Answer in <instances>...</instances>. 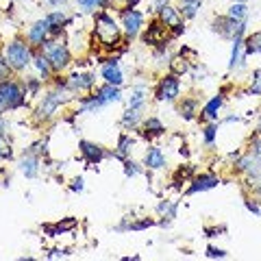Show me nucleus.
Listing matches in <instances>:
<instances>
[{
	"instance_id": "f257e3e1",
	"label": "nucleus",
	"mask_w": 261,
	"mask_h": 261,
	"mask_svg": "<svg viewBox=\"0 0 261 261\" xmlns=\"http://www.w3.org/2000/svg\"><path fill=\"white\" fill-rule=\"evenodd\" d=\"M94 37L100 42L102 48H113V46L120 44V27L109 13H98L96 15Z\"/></svg>"
},
{
	"instance_id": "f03ea898",
	"label": "nucleus",
	"mask_w": 261,
	"mask_h": 261,
	"mask_svg": "<svg viewBox=\"0 0 261 261\" xmlns=\"http://www.w3.org/2000/svg\"><path fill=\"white\" fill-rule=\"evenodd\" d=\"M5 59H7V63H9V68L13 72H22L33 63V50H31V46L27 42L13 39V42H9L5 48Z\"/></svg>"
},
{
	"instance_id": "7ed1b4c3",
	"label": "nucleus",
	"mask_w": 261,
	"mask_h": 261,
	"mask_svg": "<svg viewBox=\"0 0 261 261\" xmlns=\"http://www.w3.org/2000/svg\"><path fill=\"white\" fill-rule=\"evenodd\" d=\"M118 100H122L120 87L111 85V83H105L102 87L96 89V94L81 100V113L83 111H96V109L105 107V105H111V102H118Z\"/></svg>"
},
{
	"instance_id": "20e7f679",
	"label": "nucleus",
	"mask_w": 261,
	"mask_h": 261,
	"mask_svg": "<svg viewBox=\"0 0 261 261\" xmlns=\"http://www.w3.org/2000/svg\"><path fill=\"white\" fill-rule=\"evenodd\" d=\"M42 48H44V55L48 57V61H50V65H53V72H61L65 65L70 63V50H68V46L65 44H59V42H46L42 44Z\"/></svg>"
},
{
	"instance_id": "39448f33",
	"label": "nucleus",
	"mask_w": 261,
	"mask_h": 261,
	"mask_svg": "<svg viewBox=\"0 0 261 261\" xmlns=\"http://www.w3.org/2000/svg\"><path fill=\"white\" fill-rule=\"evenodd\" d=\"M72 96L68 94H61V92H48L44 98H42V102H39V107L35 111V118L37 120H48V118H53L55 116V111L61 107L63 102H68Z\"/></svg>"
},
{
	"instance_id": "423d86ee",
	"label": "nucleus",
	"mask_w": 261,
	"mask_h": 261,
	"mask_svg": "<svg viewBox=\"0 0 261 261\" xmlns=\"http://www.w3.org/2000/svg\"><path fill=\"white\" fill-rule=\"evenodd\" d=\"M0 98L5 100L7 109H18L24 105V100H27V94H24V89L15 83V81H3L0 83Z\"/></svg>"
},
{
	"instance_id": "0eeeda50",
	"label": "nucleus",
	"mask_w": 261,
	"mask_h": 261,
	"mask_svg": "<svg viewBox=\"0 0 261 261\" xmlns=\"http://www.w3.org/2000/svg\"><path fill=\"white\" fill-rule=\"evenodd\" d=\"M214 31L220 33L222 37L235 39V37H242L244 35V31H246V22H240V20L228 18V15H222V18H216L214 20Z\"/></svg>"
},
{
	"instance_id": "6e6552de",
	"label": "nucleus",
	"mask_w": 261,
	"mask_h": 261,
	"mask_svg": "<svg viewBox=\"0 0 261 261\" xmlns=\"http://www.w3.org/2000/svg\"><path fill=\"white\" fill-rule=\"evenodd\" d=\"M178 92H181V83H178V76H176V74H168V76H163V79L159 81L154 96H157V100H168V102H172V100H176Z\"/></svg>"
},
{
	"instance_id": "1a4fd4ad",
	"label": "nucleus",
	"mask_w": 261,
	"mask_h": 261,
	"mask_svg": "<svg viewBox=\"0 0 261 261\" xmlns=\"http://www.w3.org/2000/svg\"><path fill=\"white\" fill-rule=\"evenodd\" d=\"M142 24H144V15L137 9H130V7H126V9L122 11V29H124L128 39H133V37L140 35Z\"/></svg>"
},
{
	"instance_id": "9d476101",
	"label": "nucleus",
	"mask_w": 261,
	"mask_h": 261,
	"mask_svg": "<svg viewBox=\"0 0 261 261\" xmlns=\"http://www.w3.org/2000/svg\"><path fill=\"white\" fill-rule=\"evenodd\" d=\"M48 35H53V27H50V22L44 18V20H37V22L29 29L27 39H29L33 46H42L46 39H48Z\"/></svg>"
},
{
	"instance_id": "9b49d317",
	"label": "nucleus",
	"mask_w": 261,
	"mask_h": 261,
	"mask_svg": "<svg viewBox=\"0 0 261 261\" xmlns=\"http://www.w3.org/2000/svg\"><path fill=\"white\" fill-rule=\"evenodd\" d=\"M166 37H168V27L161 20H154L148 27V31L144 33V42L148 46H163Z\"/></svg>"
},
{
	"instance_id": "f8f14e48",
	"label": "nucleus",
	"mask_w": 261,
	"mask_h": 261,
	"mask_svg": "<svg viewBox=\"0 0 261 261\" xmlns=\"http://www.w3.org/2000/svg\"><path fill=\"white\" fill-rule=\"evenodd\" d=\"M159 20L166 24L168 29L174 31V35H178V33L183 31V20H181V13H178V9H174V7H161L159 9Z\"/></svg>"
},
{
	"instance_id": "ddd939ff",
	"label": "nucleus",
	"mask_w": 261,
	"mask_h": 261,
	"mask_svg": "<svg viewBox=\"0 0 261 261\" xmlns=\"http://www.w3.org/2000/svg\"><path fill=\"white\" fill-rule=\"evenodd\" d=\"M96 83L94 74H89V72H79V74H72L68 79V89L70 92H87V89H92Z\"/></svg>"
},
{
	"instance_id": "4468645a",
	"label": "nucleus",
	"mask_w": 261,
	"mask_h": 261,
	"mask_svg": "<svg viewBox=\"0 0 261 261\" xmlns=\"http://www.w3.org/2000/svg\"><path fill=\"white\" fill-rule=\"evenodd\" d=\"M81 154L85 157V161L89 166H96V163H100L105 157H107V152L102 150V146L98 144H92V142H81Z\"/></svg>"
},
{
	"instance_id": "2eb2a0df",
	"label": "nucleus",
	"mask_w": 261,
	"mask_h": 261,
	"mask_svg": "<svg viewBox=\"0 0 261 261\" xmlns=\"http://www.w3.org/2000/svg\"><path fill=\"white\" fill-rule=\"evenodd\" d=\"M220 178L216 174H200V176H194L192 178V185H190V194H196V192H207V190H214L218 187Z\"/></svg>"
},
{
	"instance_id": "dca6fc26",
	"label": "nucleus",
	"mask_w": 261,
	"mask_h": 261,
	"mask_svg": "<svg viewBox=\"0 0 261 261\" xmlns=\"http://www.w3.org/2000/svg\"><path fill=\"white\" fill-rule=\"evenodd\" d=\"M144 166L148 170H161L166 168V154H163V150L159 148V146H150L148 150H146L144 154Z\"/></svg>"
},
{
	"instance_id": "f3484780",
	"label": "nucleus",
	"mask_w": 261,
	"mask_h": 261,
	"mask_svg": "<svg viewBox=\"0 0 261 261\" xmlns=\"http://www.w3.org/2000/svg\"><path fill=\"white\" fill-rule=\"evenodd\" d=\"M102 79H105V83H111V85H118V87L124 83V74H122L116 59H111L109 63L102 65Z\"/></svg>"
},
{
	"instance_id": "a211bd4d",
	"label": "nucleus",
	"mask_w": 261,
	"mask_h": 261,
	"mask_svg": "<svg viewBox=\"0 0 261 261\" xmlns=\"http://www.w3.org/2000/svg\"><path fill=\"white\" fill-rule=\"evenodd\" d=\"M20 172L27 176V178H35L37 176V172H39V159H37V154L24 150V157L20 161Z\"/></svg>"
},
{
	"instance_id": "6ab92c4d",
	"label": "nucleus",
	"mask_w": 261,
	"mask_h": 261,
	"mask_svg": "<svg viewBox=\"0 0 261 261\" xmlns=\"http://www.w3.org/2000/svg\"><path fill=\"white\" fill-rule=\"evenodd\" d=\"M33 65H35V70L39 72V76H42V81H48V79H50L53 65H50V61H48V57H46L44 53L33 55Z\"/></svg>"
},
{
	"instance_id": "aec40b11",
	"label": "nucleus",
	"mask_w": 261,
	"mask_h": 261,
	"mask_svg": "<svg viewBox=\"0 0 261 261\" xmlns=\"http://www.w3.org/2000/svg\"><path fill=\"white\" fill-rule=\"evenodd\" d=\"M178 3H181L178 5V13L187 20L196 18V13H198L200 7H202V0H178Z\"/></svg>"
},
{
	"instance_id": "412c9836",
	"label": "nucleus",
	"mask_w": 261,
	"mask_h": 261,
	"mask_svg": "<svg viewBox=\"0 0 261 261\" xmlns=\"http://www.w3.org/2000/svg\"><path fill=\"white\" fill-rule=\"evenodd\" d=\"M166 133V126H163V122L159 118H148L144 120V135L146 137H159Z\"/></svg>"
},
{
	"instance_id": "4be33fe9",
	"label": "nucleus",
	"mask_w": 261,
	"mask_h": 261,
	"mask_svg": "<svg viewBox=\"0 0 261 261\" xmlns=\"http://www.w3.org/2000/svg\"><path fill=\"white\" fill-rule=\"evenodd\" d=\"M142 109L144 107H128L126 113L122 116V126L124 128H135L137 122L142 120Z\"/></svg>"
},
{
	"instance_id": "5701e85b",
	"label": "nucleus",
	"mask_w": 261,
	"mask_h": 261,
	"mask_svg": "<svg viewBox=\"0 0 261 261\" xmlns=\"http://www.w3.org/2000/svg\"><path fill=\"white\" fill-rule=\"evenodd\" d=\"M170 70H172V74L183 76V74H187V72L192 70V65H190V61H187L183 57V53H181L178 57H174V59L170 61Z\"/></svg>"
},
{
	"instance_id": "b1692460",
	"label": "nucleus",
	"mask_w": 261,
	"mask_h": 261,
	"mask_svg": "<svg viewBox=\"0 0 261 261\" xmlns=\"http://www.w3.org/2000/svg\"><path fill=\"white\" fill-rule=\"evenodd\" d=\"M222 96H216V98H211V100L207 102V107L202 109V118L205 120H216L218 118V111H220V107H222Z\"/></svg>"
},
{
	"instance_id": "393cba45",
	"label": "nucleus",
	"mask_w": 261,
	"mask_h": 261,
	"mask_svg": "<svg viewBox=\"0 0 261 261\" xmlns=\"http://www.w3.org/2000/svg\"><path fill=\"white\" fill-rule=\"evenodd\" d=\"M196 111H198V100H196V98H185L181 102V107H178V113H181L185 120H194Z\"/></svg>"
},
{
	"instance_id": "a878e982",
	"label": "nucleus",
	"mask_w": 261,
	"mask_h": 261,
	"mask_svg": "<svg viewBox=\"0 0 261 261\" xmlns=\"http://www.w3.org/2000/svg\"><path fill=\"white\" fill-rule=\"evenodd\" d=\"M228 18H233V20H240V22H246L248 18V7L244 5V3H233L231 5V9H228Z\"/></svg>"
},
{
	"instance_id": "bb28decb",
	"label": "nucleus",
	"mask_w": 261,
	"mask_h": 261,
	"mask_svg": "<svg viewBox=\"0 0 261 261\" xmlns=\"http://www.w3.org/2000/svg\"><path fill=\"white\" fill-rule=\"evenodd\" d=\"M242 48H244V42L242 37H235L233 39V53H231V63H228V68L235 70V65L242 63Z\"/></svg>"
},
{
	"instance_id": "cd10ccee",
	"label": "nucleus",
	"mask_w": 261,
	"mask_h": 261,
	"mask_svg": "<svg viewBox=\"0 0 261 261\" xmlns=\"http://www.w3.org/2000/svg\"><path fill=\"white\" fill-rule=\"evenodd\" d=\"M0 159L11 161L13 159V144L7 135H0Z\"/></svg>"
},
{
	"instance_id": "c85d7f7f",
	"label": "nucleus",
	"mask_w": 261,
	"mask_h": 261,
	"mask_svg": "<svg viewBox=\"0 0 261 261\" xmlns=\"http://www.w3.org/2000/svg\"><path fill=\"white\" fill-rule=\"evenodd\" d=\"M244 53L250 55V53H261V33H255L252 37L246 39V44H244Z\"/></svg>"
},
{
	"instance_id": "c756f323",
	"label": "nucleus",
	"mask_w": 261,
	"mask_h": 261,
	"mask_svg": "<svg viewBox=\"0 0 261 261\" xmlns=\"http://www.w3.org/2000/svg\"><path fill=\"white\" fill-rule=\"evenodd\" d=\"M130 137L128 135H122L120 137V144H118V150L113 152V157H118V159H126V152H128V148H130Z\"/></svg>"
},
{
	"instance_id": "7c9ffc66",
	"label": "nucleus",
	"mask_w": 261,
	"mask_h": 261,
	"mask_svg": "<svg viewBox=\"0 0 261 261\" xmlns=\"http://www.w3.org/2000/svg\"><path fill=\"white\" fill-rule=\"evenodd\" d=\"M76 226V220H68L65 224H55V226H46V233H50V235H59L63 231H70V228H74Z\"/></svg>"
},
{
	"instance_id": "2f4dec72",
	"label": "nucleus",
	"mask_w": 261,
	"mask_h": 261,
	"mask_svg": "<svg viewBox=\"0 0 261 261\" xmlns=\"http://www.w3.org/2000/svg\"><path fill=\"white\" fill-rule=\"evenodd\" d=\"M128 107H144V89H135L128 98Z\"/></svg>"
},
{
	"instance_id": "473e14b6",
	"label": "nucleus",
	"mask_w": 261,
	"mask_h": 261,
	"mask_svg": "<svg viewBox=\"0 0 261 261\" xmlns=\"http://www.w3.org/2000/svg\"><path fill=\"white\" fill-rule=\"evenodd\" d=\"M250 94H252V96H259V94H261V68L255 70V74H252V81H250Z\"/></svg>"
},
{
	"instance_id": "72a5a7b5",
	"label": "nucleus",
	"mask_w": 261,
	"mask_h": 261,
	"mask_svg": "<svg viewBox=\"0 0 261 261\" xmlns=\"http://www.w3.org/2000/svg\"><path fill=\"white\" fill-rule=\"evenodd\" d=\"M142 172V168L137 166L135 161H130V159H124V174L126 176H137Z\"/></svg>"
},
{
	"instance_id": "f704fd0d",
	"label": "nucleus",
	"mask_w": 261,
	"mask_h": 261,
	"mask_svg": "<svg viewBox=\"0 0 261 261\" xmlns=\"http://www.w3.org/2000/svg\"><path fill=\"white\" fill-rule=\"evenodd\" d=\"M79 3V7L83 11H94L96 7H100V5H105V0H76Z\"/></svg>"
},
{
	"instance_id": "c9c22d12",
	"label": "nucleus",
	"mask_w": 261,
	"mask_h": 261,
	"mask_svg": "<svg viewBox=\"0 0 261 261\" xmlns=\"http://www.w3.org/2000/svg\"><path fill=\"white\" fill-rule=\"evenodd\" d=\"M157 209H159V214H166L168 218H174L176 216V202H161Z\"/></svg>"
},
{
	"instance_id": "e433bc0d",
	"label": "nucleus",
	"mask_w": 261,
	"mask_h": 261,
	"mask_svg": "<svg viewBox=\"0 0 261 261\" xmlns=\"http://www.w3.org/2000/svg\"><path fill=\"white\" fill-rule=\"evenodd\" d=\"M7 79H11V68H9V63H7L5 57H0V83Z\"/></svg>"
},
{
	"instance_id": "4c0bfd02",
	"label": "nucleus",
	"mask_w": 261,
	"mask_h": 261,
	"mask_svg": "<svg viewBox=\"0 0 261 261\" xmlns=\"http://www.w3.org/2000/svg\"><path fill=\"white\" fill-rule=\"evenodd\" d=\"M216 130H218L216 124H209V126L205 128V142H207V144H214V140H216Z\"/></svg>"
},
{
	"instance_id": "58836bf2",
	"label": "nucleus",
	"mask_w": 261,
	"mask_h": 261,
	"mask_svg": "<svg viewBox=\"0 0 261 261\" xmlns=\"http://www.w3.org/2000/svg\"><path fill=\"white\" fill-rule=\"evenodd\" d=\"M39 81H42V79H39ZM39 81H37V79H27V92H29V94H37Z\"/></svg>"
},
{
	"instance_id": "ea45409f",
	"label": "nucleus",
	"mask_w": 261,
	"mask_h": 261,
	"mask_svg": "<svg viewBox=\"0 0 261 261\" xmlns=\"http://www.w3.org/2000/svg\"><path fill=\"white\" fill-rule=\"evenodd\" d=\"M207 257H209V259H216V257L222 259V257H226V252H224V250H220V248L209 246V248H207Z\"/></svg>"
},
{
	"instance_id": "a19ab883",
	"label": "nucleus",
	"mask_w": 261,
	"mask_h": 261,
	"mask_svg": "<svg viewBox=\"0 0 261 261\" xmlns=\"http://www.w3.org/2000/svg\"><path fill=\"white\" fill-rule=\"evenodd\" d=\"M72 192H83V178H74L72 181Z\"/></svg>"
},
{
	"instance_id": "79ce46f5",
	"label": "nucleus",
	"mask_w": 261,
	"mask_h": 261,
	"mask_svg": "<svg viewBox=\"0 0 261 261\" xmlns=\"http://www.w3.org/2000/svg\"><path fill=\"white\" fill-rule=\"evenodd\" d=\"M7 128H9V122H7L3 116H0V135H5V133H7Z\"/></svg>"
},
{
	"instance_id": "37998d69",
	"label": "nucleus",
	"mask_w": 261,
	"mask_h": 261,
	"mask_svg": "<svg viewBox=\"0 0 261 261\" xmlns=\"http://www.w3.org/2000/svg\"><path fill=\"white\" fill-rule=\"evenodd\" d=\"M246 207H248L250 211H255V214H261V211H259V207L255 205V202H250V200H246Z\"/></svg>"
},
{
	"instance_id": "c03bdc74",
	"label": "nucleus",
	"mask_w": 261,
	"mask_h": 261,
	"mask_svg": "<svg viewBox=\"0 0 261 261\" xmlns=\"http://www.w3.org/2000/svg\"><path fill=\"white\" fill-rule=\"evenodd\" d=\"M166 5H168V0H154V9L157 11L161 9V7H166Z\"/></svg>"
},
{
	"instance_id": "a18cd8bd",
	"label": "nucleus",
	"mask_w": 261,
	"mask_h": 261,
	"mask_svg": "<svg viewBox=\"0 0 261 261\" xmlns=\"http://www.w3.org/2000/svg\"><path fill=\"white\" fill-rule=\"evenodd\" d=\"M5 111H7V105H5V100H3V98H0V116H3Z\"/></svg>"
},
{
	"instance_id": "49530a36",
	"label": "nucleus",
	"mask_w": 261,
	"mask_h": 261,
	"mask_svg": "<svg viewBox=\"0 0 261 261\" xmlns=\"http://www.w3.org/2000/svg\"><path fill=\"white\" fill-rule=\"evenodd\" d=\"M46 3H48V5H55V7H57V5H61V3H65V0H46Z\"/></svg>"
},
{
	"instance_id": "de8ad7c7",
	"label": "nucleus",
	"mask_w": 261,
	"mask_h": 261,
	"mask_svg": "<svg viewBox=\"0 0 261 261\" xmlns=\"http://www.w3.org/2000/svg\"><path fill=\"white\" fill-rule=\"evenodd\" d=\"M235 3H246V0H235Z\"/></svg>"
},
{
	"instance_id": "09e8293b",
	"label": "nucleus",
	"mask_w": 261,
	"mask_h": 261,
	"mask_svg": "<svg viewBox=\"0 0 261 261\" xmlns=\"http://www.w3.org/2000/svg\"><path fill=\"white\" fill-rule=\"evenodd\" d=\"M259 133H261V120H259Z\"/></svg>"
}]
</instances>
